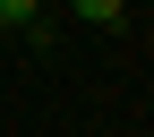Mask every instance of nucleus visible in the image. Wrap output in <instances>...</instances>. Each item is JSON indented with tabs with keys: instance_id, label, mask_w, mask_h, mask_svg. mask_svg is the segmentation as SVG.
I'll return each instance as SVG.
<instances>
[{
	"instance_id": "obj_2",
	"label": "nucleus",
	"mask_w": 154,
	"mask_h": 137,
	"mask_svg": "<svg viewBox=\"0 0 154 137\" xmlns=\"http://www.w3.org/2000/svg\"><path fill=\"white\" fill-rule=\"evenodd\" d=\"M34 9H43V0H0V34H17V26H26Z\"/></svg>"
},
{
	"instance_id": "obj_1",
	"label": "nucleus",
	"mask_w": 154,
	"mask_h": 137,
	"mask_svg": "<svg viewBox=\"0 0 154 137\" xmlns=\"http://www.w3.org/2000/svg\"><path fill=\"white\" fill-rule=\"evenodd\" d=\"M69 9L86 17V26H120V17H128V0H69Z\"/></svg>"
}]
</instances>
